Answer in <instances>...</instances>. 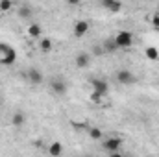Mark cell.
<instances>
[{
	"label": "cell",
	"mask_w": 159,
	"mask_h": 157,
	"mask_svg": "<svg viewBox=\"0 0 159 157\" xmlns=\"http://www.w3.org/2000/svg\"><path fill=\"white\" fill-rule=\"evenodd\" d=\"M15 61H17V52H15V48H13L11 44L2 43V44H0V65L9 67V65H13Z\"/></svg>",
	"instance_id": "1"
},
{
	"label": "cell",
	"mask_w": 159,
	"mask_h": 157,
	"mask_svg": "<svg viewBox=\"0 0 159 157\" xmlns=\"http://www.w3.org/2000/svg\"><path fill=\"white\" fill-rule=\"evenodd\" d=\"M133 41H135L133 34H131V32H128V30H120L119 34L115 35V43L119 44L120 50H126V48H129V46L133 44Z\"/></svg>",
	"instance_id": "2"
},
{
	"label": "cell",
	"mask_w": 159,
	"mask_h": 157,
	"mask_svg": "<svg viewBox=\"0 0 159 157\" xmlns=\"http://www.w3.org/2000/svg\"><path fill=\"white\" fill-rule=\"evenodd\" d=\"M122 139L120 137H107L104 142H102V148L107 152V154H113V155H117L119 154V150L122 148Z\"/></svg>",
	"instance_id": "3"
},
{
	"label": "cell",
	"mask_w": 159,
	"mask_h": 157,
	"mask_svg": "<svg viewBox=\"0 0 159 157\" xmlns=\"http://www.w3.org/2000/svg\"><path fill=\"white\" fill-rule=\"evenodd\" d=\"M50 89H52V92L56 94V96H65L67 94V91H69V87H67V81L61 78H54L50 81Z\"/></svg>",
	"instance_id": "4"
},
{
	"label": "cell",
	"mask_w": 159,
	"mask_h": 157,
	"mask_svg": "<svg viewBox=\"0 0 159 157\" xmlns=\"http://www.w3.org/2000/svg\"><path fill=\"white\" fill-rule=\"evenodd\" d=\"M117 81L122 85H133L135 83V74L129 69H120L117 72Z\"/></svg>",
	"instance_id": "5"
},
{
	"label": "cell",
	"mask_w": 159,
	"mask_h": 157,
	"mask_svg": "<svg viewBox=\"0 0 159 157\" xmlns=\"http://www.w3.org/2000/svg\"><path fill=\"white\" fill-rule=\"evenodd\" d=\"M26 79H28V83H32V85H41L44 78H43V72H41L37 67H32V69L26 70Z\"/></svg>",
	"instance_id": "6"
},
{
	"label": "cell",
	"mask_w": 159,
	"mask_h": 157,
	"mask_svg": "<svg viewBox=\"0 0 159 157\" xmlns=\"http://www.w3.org/2000/svg\"><path fill=\"white\" fill-rule=\"evenodd\" d=\"M91 87H93V91H96V92H100V94H104V96L109 92V83L102 78L91 79Z\"/></svg>",
	"instance_id": "7"
},
{
	"label": "cell",
	"mask_w": 159,
	"mask_h": 157,
	"mask_svg": "<svg viewBox=\"0 0 159 157\" xmlns=\"http://www.w3.org/2000/svg\"><path fill=\"white\" fill-rule=\"evenodd\" d=\"M74 37H78V39H81V37H85L87 35V32H89V22L87 20H76V24H74Z\"/></svg>",
	"instance_id": "8"
},
{
	"label": "cell",
	"mask_w": 159,
	"mask_h": 157,
	"mask_svg": "<svg viewBox=\"0 0 159 157\" xmlns=\"http://www.w3.org/2000/svg\"><path fill=\"white\" fill-rule=\"evenodd\" d=\"M102 6H104V9H107L111 13H119L122 9V2L120 0H102Z\"/></svg>",
	"instance_id": "9"
},
{
	"label": "cell",
	"mask_w": 159,
	"mask_h": 157,
	"mask_svg": "<svg viewBox=\"0 0 159 157\" xmlns=\"http://www.w3.org/2000/svg\"><path fill=\"white\" fill-rule=\"evenodd\" d=\"M74 63H76L78 69H87L89 63H91V56L87 52H80L78 56H76V59H74Z\"/></svg>",
	"instance_id": "10"
},
{
	"label": "cell",
	"mask_w": 159,
	"mask_h": 157,
	"mask_svg": "<svg viewBox=\"0 0 159 157\" xmlns=\"http://www.w3.org/2000/svg\"><path fill=\"white\" fill-rule=\"evenodd\" d=\"M26 34H28V37H30V39H39L41 34H43V30H41V24H37V22H32V24H28V30H26Z\"/></svg>",
	"instance_id": "11"
},
{
	"label": "cell",
	"mask_w": 159,
	"mask_h": 157,
	"mask_svg": "<svg viewBox=\"0 0 159 157\" xmlns=\"http://www.w3.org/2000/svg\"><path fill=\"white\" fill-rule=\"evenodd\" d=\"M52 48H54V43L50 37H39V50L43 54H50Z\"/></svg>",
	"instance_id": "12"
},
{
	"label": "cell",
	"mask_w": 159,
	"mask_h": 157,
	"mask_svg": "<svg viewBox=\"0 0 159 157\" xmlns=\"http://www.w3.org/2000/svg\"><path fill=\"white\" fill-rule=\"evenodd\" d=\"M104 50H106V54H117L120 48H119V44L115 43V37H111V39H106L104 41Z\"/></svg>",
	"instance_id": "13"
},
{
	"label": "cell",
	"mask_w": 159,
	"mask_h": 157,
	"mask_svg": "<svg viewBox=\"0 0 159 157\" xmlns=\"http://www.w3.org/2000/svg\"><path fill=\"white\" fill-rule=\"evenodd\" d=\"M24 122H26V115H24L22 111H15V113H13V117H11V124H13L15 128H22Z\"/></svg>",
	"instance_id": "14"
},
{
	"label": "cell",
	"mask_w": 159,
	"mask_h": 157,
	"mask_svg": "<svg viewBox=\"0 0 159 157\" xmlns=\"http://www.w3.org/2000/svg\"><path fill=\"white\" fill-rule=\"evenodd\" d=\"M48 154H50L52 157H59L61 154H63V144H61V142H50Z\"/></svg>",
	"instance_id": "15"
},
{
	"label": "cell",
	"mask_w": 159,
	"mask_h": 157,
	"mask_svg": "<svg viewBox=\"0 0 159 157\" xmlns=\"http://www.w3.org/2000/svg\"><path fill=\"white\" fill-rule=\"evenodd\" d=\"M87 133H89V137H91L93 141H102V137H104L102 129H100V128H96V126H91V128H87Z\"/></svg>",
	"instance_id": "16"
},
{
	"label": "cell",
	"mask_w": 159,
	"mask_h": 157,
	"mask_svg": "<svg viewBox=\"0 0 159 157\" xmlns=\"http://www.w3.org/2000/svg\"><path fill=\"white\" fill-rule=\"evenodd\" d=\"M144 56H146V59H150V61H157L159 59V50L156 46H148V48L144 50Z\"/></svg>",
	"instance_id": "17"
},
{
	"label": "cell",
	"mask_w": 159,
	"mask_h": 157,
	"mask_svg": "<svg viewBox=\"0 0 159 157\" xmlns=\"http://www.w3.org/2000/svg\"><path fill=\"white\" fill-rule=\"evenodd\" d=\"M17 13H19V17H20V19H24V20L32 19V15H34V11H32V7H30V6H20Z\"/></svg>",
	"instance_id": "18"
},
{
	"label": "cell",
	"mask_w": 159,
	"mask_h": 157,
	"mask_svg": "<svg viewBox=\"0 0 159 157\" xmlns=\"http://www.w3.org/2000/svg\"><path fill=\"white\" fill-rule=\"evenodd\" d=\"M13 9V2L11 0H0V13H7Z\"/></svg>",
	"instance_id": "19"
},
{
	"label": "cell",
	"mask_w": 159,
	"mask_h": 157,
	"mask_svg": "<svg viewBox=\"0 0 159 157\" xmlns=\"http://www.w3.org/2000/svg\"><path fill=\"white\" fill-rule=\"evenodd\" d=\"M91 52H93L96 57H102V56L106 54V50H104V46H102V44H94V46L91 48Z\"/></svg>",
	"instance_id": "20"
},
{
	"label": "cell",
	"mask_w": 159,
	"mask_h": 157,
	"mask_svg": "<svg viewBox=\"0 0 159 157\" xmlns=\"http://www.w3.org/2000/svg\"><path fill=\"white\" fill-rule=\"evenodd\" d=\"M89 98H91V102H96V104H98V102H102V98H104V94H100V92H96V91H93Z\"/></svg>",
	"instance_id": "21"
},
{
	"label": "cell",
	"mask_w": 159,
	"mask_h": 157,
	"mask_svg": "<svg viewBox=\"0 0 159 157\" xmlns=\"http://www.w3.org/2000/svg\"><path fill=\"white\" fill-rule=\"evenodd\" d=\"M152 26L159 30V11L157 13H154V17H152Z\"/></svg>",
	"instance_id": "22"
},
{
	"label": "cell",
	"mask_w": 159,
	"mask_h": 157,
	"mask_svg": "<svg viewBox=\"0 0 159 157\" xmlns=\"http://www.w3.org/2000/svg\"><path fill=\"white\" fill-rule=\"evenodd\" d=\"M67 4H69V6H80L81 0H67Z\"/></svg>",
	"instance_id": "23"
},
{
	"label": "cell",
	"mask_w": 159,
	"mask_h": 157,
	"mask_svg": "<svg viewBox=\"0 0 159 157\" xmlns=\"http://www.w3.org/2000/svg\"><path fill=\"white\" fill-rule=\"evenodd\" d=\"M157 11H159V7H157Z\"/></svg>",
	"instance_id": "24"
}]
</instances>
